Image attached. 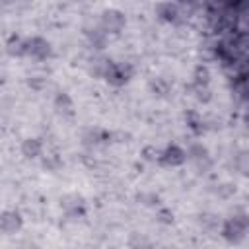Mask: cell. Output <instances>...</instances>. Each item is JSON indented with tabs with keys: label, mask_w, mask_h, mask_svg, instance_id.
Returning a JSON list of instances; mask_svg holds the SVG:
<instances>
[{
	"label": "cell",
	"mask_w": 249,
	"mask_h": 249,
	"mask_svg": "<svg viewBox=\"0 0 249 249\" xmlns=\"http://www.w3.org/2000/svg\"><path fill=\"white\" fill-rule=\"evenodd\" d=\"M187 158H189L191 161H195L198 167L202 165V161H204L206 165H210V154H208V150H206L202 144H193V146L189 148V152H187Z\"/></svg>",
	"instance_id": "obj_10"
},
{
	"label": "cell",
	"mask_w": 249,
	"mask_h": 249,
	"mask_svg": "<svg viewBox=\"0 0 249 249\" xmlns=\"http://www.w3.org/2000/svg\"><path fill=\"white\" fill-rule=\"evenodd\" d=\"M6 54L8 56H27V39H21L19 35H10L6 41Z\"/></svg>",
	"instance_id": "obj_9"
},
{
	"label": "cell",
	"mask_w": 249,
	"mask_h": 249,
	"mask_svg": "<svg viewBox=\"0 0 249 249\" xmlns=\"http://www.w3.org/2000/svg\"><path fill=\"white\" fill-rule=\"evenodd\" d=\"M175 2H177V4H191L193 0H175Z\"/></svg>",
	"instance_id": "obj_20"
},
{
	"label": "cell",
	"mask_w": 249,
	"mask_h": 249,
	"mask_svg": "<svg viewBox=\"0 0 249 249\" xmlns=\"http://www.w3.org/2000/svg\"><path fill=\"white\" fill-rule=\"evenodd\" d=\"M193 88H195V97H196L198 101L208 103V101L212 99V93H210L208 86H193Z\"/></svg>",
	"instance_id": "obj_16"
},
{
	"label": "cell",
	"mask_w": 249,
	"mask_h": 249,
	"mask_svg": "<svg viewBox=\"0 0 249 249\" xmlns=\"http://www.w3.org/2000/svg\"><path fill=\"white\" fill-rule=\"evenodd\" d=\"M130 76H132V68L128 64H124V62H113V60H111V64H109V68L105 72L107 84H111L115 88L124 86L130 80Z\"/></svg>",
	"instance_id": "obj_3"
},
{
	"label": "cell",
	"mask_w": 249,
	"mask_h": 249,
	"mask_svg": "<svg viewBox=\"0 0 249 249\" xmlns=\"http://www.w3.org/2000/svg\"><path fill=\"white\" fill-rule=\"evenodd\" d=\"M99 21H101L99 25H101L107 33L117 35V33H121V31L124 29V25H126V16H124V12H121V10H117V8H107V10L101 12Z\"/></svg>",
	"instance_id": "obj_2"
},
{
	"label": "cell",
	"mask_w": 249,
	"mask_h": 249,
	"mask_svg": "<svg viewBox=\"0 0 249 249\" xmlns=\"http://www.w3.org/2000/svg\"><path fill=\"white\" fill-rule=\"evenodd\" d=\"M54 105H56V109H58L60 113H66V115H72V113H74V111H72V109H74V103H72L70 95L64 93V91H60V93L56 95Z\"/></svg>",
	"instance_id": "obj_13"
},
{
	"label": "cell",
	"mask_w": 249,
	"mask_h": 249,
	"mask_svg": "<svg viewBox=\"0 0 249 249\" xmlns=\"http://www.w3.org/2000/svg\"><path fill=\"white\" fill-rule=\"evenodd\" d=\"M84 204H86V200L78 193H70V195L60 196V206L68 216H84Z\"/></svg>",
	"instance_id": "obj_7"
},
{
	"label": "cell",
	"mask_w": 249,
	"mask_h": 249,
	"mask_svg": "<svg viewBox=\"0 0 249 249\" xmlns=\"http://www.w3.org/2000/svg\"><path fill=\"white\" fill-rule=\"evenodd\" d=\"M158 220L163 222V224H171V222H173V212L167 210V208H161V210L158 212Z\"/></svg>",
	"instance_id": "obj_19"
},
{
	"label": "cell",
	"mask_w": 249,
	"mask_h": 249,
	"mask_svg": "<svg viewBox=\"0 0 249 249\" xmlns=\"http://www.w3.org/2000/svg\"><path fill=\"white\" fill-rule=\"evenodd\" d=\"M249 230V216L247 214H237L226 220L222 228V237L230 243H239Z\"/></svg>",
	"instance_id": "obj_1"
},
{
	"label": "cell",
	"mask_w": 249,
	"mask_h": 249,
	"mask_svg": "<svg viewBox=\"0 0 249 249\" xmlns=\"http://www.w3.org/2000/svg\"><path fill=\"white\" fill-rule=\"evenodd\" d=\"M150 89H152V93H154V95L163 97V95H167V93H169L171 86H169L163 78H154V80H150Z\"/></svg>",
	"instance_id": "obj_15"
},
{
	"label": "cell",
	"mask_w": 249,
	"mask_h": 249,
	"mask_svg": "<svg viewBox=\"0 0 249 249\" xmlns=\"http://www.w3.org/2000/svg\"><path fill=\"white\" fill-rule=\"evenodd\" d=\"M193 84L195 86H208L210 84V70L204 66V64H198L195 68V74H193Z\"/></svg>",
	"instance_id": "obj_14"
},
{
	"label": "cell",
	"mask_w": 249,
	"mask_h": 249,
	"mask_svg": "<svg viewBox=\"0 0 249 249\" xmlns=\"http://www.w3.org/2000/svg\"><path fill=\"white\" fill-rule=\"evenodd\" d=\"M154 12H156V16L161 19V21H169V23H173V21H177V18H179V8H177V4H171V2H158L156 6H154Z\"/></svg>",
	"instance_id": "obj_8"
},
{
	"label": "cell",
	"mask_w": 249,
	"mask_h": 249,
	"mask_svg": "<svg viewBox=\"0 0 249 249\" xmlns=\"http://www.w3.org/2000/svg\"><path fill=\"white\" fill-rule=\"evenodd\" d=\"M86 35H88L89 43H91L95 49H103L105 43H107V31H105L101 25H99V27H91V29H88Z\"/></svg>",
	"instance_id": "obj_12"
},
{
	"label": "cell",
	"mask_w": 249,
	"mask_h": 249,
	"mask_svg": "<svg viewBox=\"0 0 249 249\" xmlns=\"http://www.w3.org/2000/svg\"><path fill=\"white\" fill-rule=\"evenodd\" d=\"M138 200L142 204H148V206H154V204H160V196L158 195H138Z\"/></svg>",
	"instance_id": "obj_18"
},
{
	"label": "cell",
	"mask_w": 249,
	"mask_h": 249,
	"mask_svg": "<svg viewBox=\"0 0 249 249\" xmlns=\"http://www.w3.org/2000/svg\"><path fill=\"white\" fill-rule=\"evenodd\" d=\"M187 160H189V158H187V152H185L181 146H177V144L165 146V148L161 150V154H160V163H161V165H169V167L183 165Z\"/></svg>",
	"instance_id": "obj_5"
},
{
	"label": "cell",
	"mask_w": 249,
	"mask_h": 249,
	"mask_svg": "<svg viewBox=\"0 0 249 249\" xmlns=\"http://www.w3.org/2000/svg\"><path fill=\"white\" fill-rule=\"evenodd\" d=\"M41 150H43V144H41L39 138H25L21 142V154L27 160H33V158L41 156Z\"/></svg>",
	"instance_id": "obj_11"
},
{
	"label": "cell",
	"mask_w": 249,
	"mask_h": 249,
	"mask_svg": "<svg viewBox=\"0 0 249 249\" xmlns=\"http://www.w3.org/2000/svg\"><path fill=\"white\" fill-rule=\"evenodd\" d=\"M23 226V218L18 210H4L0 214V231L6 235H12L16 231H19Z\"/></svg>",
	"instance_id": "obj_6"
},
{
	"label": "cell",
	"mask_w": 249,
	"mask_h": 249,
	"mask_svg": "<svg viewBox=\"0 0 249 249\" xmlns=\"http://www.w3.org/2000/svg\"><path fill=\"white\" fill-rule=\"evenodd\" d=\"M160 154H161V150H156L154 146H146V148L142 150V156H144L148 161H160Z\"/></svg>",
	"instance_id": "obj_17"
},
{
	"label": "cell",
	"mask_w": 249,
	"mask_h": 249,
	"mask_svg": "<svg viewBox=\"0 0 249 249\" xmlns=\"http://www.w3.org/2000/svg\"><path fill=\"white\" fill-rule=\"evenodd\" d=\"M27 56L35 60H47L53 56V45L45 37H31L27 39Z\"/></svg>",
	"instance_id": "obj_4"
}]
</instances>
